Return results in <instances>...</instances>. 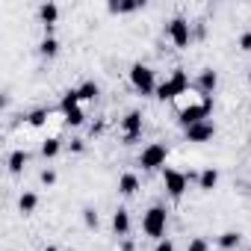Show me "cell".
<instances>
[{"label":"cell","instance_id":"6da1fadb","mask_svg":"<svg viewBox=\"0 0 251 251\" xmlns=\"http://www.w3.org/2000/svg\"><path fill=\"white\" fill-rule=\"evenodd\" d=\"M210 109H213V98L204 95L201 103H189V106L180 109V124H183V127H192V124H198V121H204L210 115Z\"/></svg>","mask_w":251,"mask_h":251},{"label":"cell","instance_id":"7a4b0ae2","mask_svg":"<svg viewBox=\"0 0 251 251\" xmlns=\"http://www.w3.org/2000/svg\"><path fill=\"white\" fill-rule=\"evenodd\" d=\"M186 89H189V80H186V74L177 68V71L172 74V80H166V83L157 89V98H160V100H175V98L183 95Z\"/></svg>","mask_w":251,"mask_h":251},{"label":"cell","instance_id":"3957f363","mask_svg":"<svg viewBox=\"0 0 251 251\" xmlns=\"http://www.w3.org/2000/svg\"><path fill=\"white\" fill-rule=\"evenodd\" d=\"M130 83H133L142 95H151V92L157 89V83H154V71H151L148 65H133V68H130Z\"/></svg>","mask_w":251,"mask_h":251},{"label":"cell","instance_id":"277c9868","mask_svg":"<svg viewBox=\"0 0 251 251\" xmlns=\"http://www.w3.org/2000/svg\"><path fill=\"white\" fill-rule=\"evenodd\" d=\"M142 227H145L148 236H163V233H166V210H163V207H151V210L145 213Z\"/></svg>","mask_w":251,"mask_h":251},{"label":"cell","instance_id":"5b68a950","mask_svg":"<svg viewBox=\"0 0 251 251\" xmlns=\"http://www.w3.org/2000/svg\"><path fill=\"white\" fill-rule=\"evenodd\" d=\"M166 154H169V148L160 145V142H154V145H148V148L142 151L139 163H142V169H160V166L166 163Z\"/></svg>","mask_w":251,"mask_h":251},{"label":"cell","instance_id":"8992f818","mask_svg":"<svg viewBox=\"0 0 251 251\" xmlns=\"http://www.w3.org/2000/svg\"><path fill=\"white\" fill-rule=\"evenodd\" d=\"M186 175H180V172H175V169H166L163 172V183H166V189H169V195L172 198H180L183 192H186Z\"/></svg>","mask_w":251,"mask_h":251},{"label":"cell","instance_id":"52a82bcc","mask_svg":"<svg viewBox=\"0 0 251 251\" xmlns=\"http://www.w3.org/2000/svg\"><path fill=\"white\" fill-rule=\"evenodd\" d=\"M169 36H172V42H175L177 48H186L189 39H192V33H189V21H186V18H175V21L169 24Z\"/></svg>","mask_w":251,"mask_h":251},{"label":"cell","instance_id":"ba28073f","mask_svg":"<svg viewBox=\"0 0 251 251\" xmlns=\"http://www.w3.org/2000/svg\"><path fill=\"white\" fill-rule=\"evenodd\" d=\"M121 127H124V142H136L139 139V133H142V115L139 112H127L124 115V121H121Z\"/></svg>","mask_w":251,"mask_h":251},{"label":"cell","instance_id":"9c48e42d","mask_svg":"<svg viewBox=\"0 0 251 251\" xmlns=\"http://www.w3.org/2000/svg\"><path fill=\"white\" fill-rule=\"evenodd\" d=\"M213 133H216V127L210 121H198V124H192V127H186L189 142H207V139H213Z\"/></svg>","mask_w":251,"mask_h":251},{"label":"cell","instance_id":"30bf717a","mask_svg":"<svg viewBox=\"0 0 251 251\" xmlns=\"http://www.w3.org/2000/svg\"><path fill=\"white\" fill-rule=\"evenodd\" d=\"M216 83H219L216 71H210V68H207V71H201V77H198V89H201V92H207V95H210V92L216 89Z\"/></svg>","mask_w":251,"mask_h":251},{"label":"cell","instance_id":"8fae6325","mask_svg":"<svg viewBox=\"0 0 251 251\" xmlns=\"http://www.w3.org/2000/svg\"><path fill=\"white\" fill-rule=\"evenodd\" d=\"M139 189V180H136V175H124L121 180H118V192L121 195H133Z\"/></svg>","mask_w":251,"mask_h":251},{"label":"cell","instance_id":"7c38bea8","mask_svg":"<svg viewBox=\"0 0 251 251\" xmlns=\"http://www.w3.org/2000/svg\"><path fill=\"white\" fill-rule=\"evenodd\" d=\"M39 15H42V24H45V27H53L56 18H59V9H56V3H45Z\"/></svg>","mask_w":251,"mask_h":251},{"label":"cell","instance_id":"4fadbf2b","mask_svg":"<svg viewBox=\"0 0 251 251\" xmlns=\"http://www.w3.org/2000/svg\"><path fill=\"white\" fill-rule=\"evenodd\" d=\"M112 227H115V233H127V230H130V216L124 213V210H118V213L112 216Z\"/></svg>","mask_w":251,"mask_h":251},{"label":"cell","instance_id":"5bb4252c","mask_svg":"<svg viewBox=\"0 0 251 251\" xmlns=\"http://www.w3.org/2000/svg\"><path fill=\"white\" fill-rule=\"evenodd\" d=\"M198 183H201V189H213V186L219 183V172H216V169H207V172H201Z\"/></svg>","mask_w":251,"mask_h":251},{"label":"cell","instance_id":"9a60e30c","mask_svg":"<svg viewBox=\"0 0 251 251\" xmlns=\"http://www.w3.org/2000/svg\"><path fill=\"white\" fill-rule=\"evenodd\" d=\"M77 106H80V95H77V89L65 92V98H62V112H71V109H77Z\"/></svg>","mask_w":251,"mask_h":251},{"label":"cell","instance_id":"2e32d148","mask_svg":"<svg viewBox=\"0 0 251 251\" xmlns=\"http://www.w3.org/2000/svg\"><path fill=\"white\" fill-rule=\"evenodd\" d=\"M24 163H27V154H24V151H12V157H9V172L18 175V172L24 169Z\"/></svg>","mask_w":251,"mask_h":251},{"label":"cell","instance_id":"e0dca14e","mask_svg":"<svg viewBox=\"0 0 251 251\" xmlns=\"http://www.w3.org/2000/svg\"><path fill=\"white\" fill-rule=\"evenodd\" d=\"M36 204H39V198H36L33 192H24V195H21V201H18L21 213H33V210H36Z\"/></svg>","mask_w":251,"mask_h":251},{"label":"cell","instance_id":"ac0fdd59","mask_svg":"<svg viewBox=\"0 0 251 251\" xmlns=\"http://www.w3.org/2000/svg\"><path fill=\"white\" fill-rule=\"evenodd\" d=\"M77 95H80V100H95V98H98V86H95V83H83V86L77 89Z\"/></svg>","mask_w":251,"mask_h":251},{"label":"cell","instance_id":"d6986e66","mask_svg":"<svg viewBox=\"0 0 251 251\" xmlns=\"http://www.w3.org/2000/svg\"><path fill=\"white\" fill-rule=\"evenodd\" d=\"M39 50H42V56H56V50H59V42H56V39H45V42L39 45Z\"/></svg>","mask_w":251,"mask_h":251},{"label":"cell","instance_id":"ffe728a7","mask_svg":"<svg viewBox=\"0 0 251 251\" xmlns=\"http://www.w3.org/2000/svg\"><path fill=\"white\" fill-rule=\"evenodd\" d=\"M219 245H222V248H236V245H239V233H233V230L222 233V236H219Z\"/></svg>","mask_w":251,"mask_h":251},{"label":"cell","instance_id":"44dd1931","mask_svg":"<svg viewBox=\"0 0 251 251\" xmlns=\"http://www.w3.org/2000/svg\"><path fill=\"white\" fill-rule=\"evenodd\" d=\"M139 9V3H133V0H124V3H109V12H133Z\"/></svg>","mask_w":251,"mask_h":251},{"label":"cell","instance_id":"7402d4cb","mask_svg":"<svg viewBox=\"0 0 251 251\" xmlns=\"http://www.w3.org/2000/svg\"><path fill=\"white\" fill-rule=\"evenodd\" d=\"M65 121H68V124H74V127H77V124H83V121H86V115H83V109L77 106V109L65 112Z\"/></svg>","mask_w":251,"mask_h":251},{"label":"cell","instance_id":"603a6c76","mask_svg":"<svg viewBox=\"0 0 251 251\" xmlns=\"http://www.w3.org/2000/svg\"><path fill=\"white\" fill-rule=\"evenodd\" d=\"M42 154H45V157H56V154H59V139H48V142L42 145Z\"/></svg>","mask_w":251,"mask_h":251},{"label":"cell","instance_id":"cb8c5ba5","mask_svg":"<svg viewBox=\"0 0 251 251\" xmlns=\"http://www.w3.org/2000/svg\"><path fill=\"white\" fill-rule=\"evenodd\" d=\"M45 118H48V112H45V109H36V112H30V124H33V127H42V124H45Z\"/></svg>","mask_w":251,"mask_h":251},{"label":"cell","instance_id":"d4e9b609","mask_svg":"<svg viewBox=\"0 0 251 251\" xmlns=\"http://www.w3.org/2000/svg\"><path fill=\"white\" fill-rule=\"evenodd\" d=\"M83 222H86L89 227H98V213H95V210H83Z\"/></svg>","mask_w":251,"mask_h":251},{"label":"cell","instance_id":"484cf974","mask_svg":"<svg viewBox=\"0 0 251 251\" xmlns=\"http://www.w3.org/2000/svg\"><path fill=\"white\" fill-rule=\"evenodd\" d=\"M186 251H207V242H204V239H192Z\"/></svg>","mask_w":251,"mask_h":251},{"label":"cell","instance_id":"4316f807","mask_svg":"<svg viewBox=\"0 0 251 251\" xmlns=\"http://www.w3.org/2000/svg\"><path fill=\"white\" fill-rule=\"evenodd\" d=\"M42 183H48V186L56 183V175H53V172H42Z\"/></svg>","mask_w":251,"mask_h":251},{"label":"cell","instance_id":"83f0119b","mask_svg":"<svg viewBox=\"0 0 251 251\" xmlns=\"http://www.w3.org/2000/svg\"><path fill=\"white\" fill-rule=\"evenodd\" d=\"M239 48H242V50H251V33H245V36L239 39Z\"/></svg>","mask_w":251,"mask_h":251},{"label":"cell","instance_id":"f1b7e54d","mask_svg":"<svg viewBox=\"0 0 251 251\" xmlns=\"http://www.w3.org/2000/svg\"><path fill=\"white\" fill-rule=\"evenodd\" d=\"M157 251H175V245H172V242H169V239H163V242H160V245H157Z\"/></svg>","mask_w":251,"mask_h":251},{"label":"cell","instance_id":"f546056e","mask_svg":"<svg viewBox=\"0 0 251 251\" xmlns=\"http://www.w3.org/2000/svg\"><path fill=\"white\" fill-rule=\"evenodd\" d=\"M45 251H59V248H53V245H50V248H45Z\"/></svg>","mask_w":251,"mask_h":251},{"label":"cell","instance_id":"4dcf8cb0","mask_svg":"<svg viewBox=\"0 0 251 251\" xmlns=\"http://www.w3.org/2000/svg\"><path fill=\"white\" fill-rule=\"evenodd\" d=\"M248 83H251V74H248Z\"/></svg>","mask_w":251,"mask_h":251}]
</instances>
